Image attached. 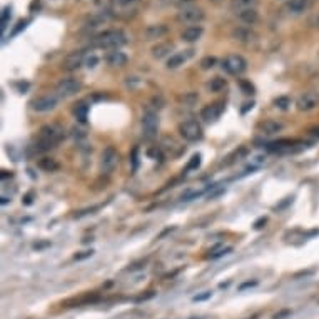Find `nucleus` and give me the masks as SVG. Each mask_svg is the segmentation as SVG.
<instances>
[{
  "instance_id": "obj_1",
  "label": "nucleus",
  "mask_w": 319,
  "mask_h": 319,
  "mask_svg": "<svg viewBox=\"0 0 319 319\" xmlns=\"http://www.w3.org/2000/svg\"><path fill=\"white\" fill-rule=\"evenodd\" d=\"M62 139H63V131L60 127L54 124L44 125L39 131V136H37L35 149L37 151H50V149H54Z\"/></svg>"
},
{
  "instance_id": "obj_2",
  "label": "nucleus",
  "mask_w": 319,
  "mask_h": 319,
  "mask_svg": "<svg viewBox=\"0 0 319 319\" xmlns=\"http://www.w3.org/2000/svg\"><path fill=\"white\" fill-rule=\"evenodd\" d=\"M125 44V35L120 30H107L104 34H100L95 39V45L100 49H112L117 50L120 45Z\"/></svg>"
},
{
  "instance_id": "obj_3",
  "label": "nucleus",
  "mask_w": 319,
  "mask_h": 319,
  "mask_svg": "<svg viewBox=\"0 0 319 319\" xmlns=\"http://www.w3.org/2000/svg\"><path fill=\"white\" fill-rule=\"evenodd\" d=\"M177 131H179V136L187 142H199V141H203V137H204L203 127H201L198 120L180 122Z\"/></svg>"
},
{
  "instance_id": "obj_4",
  "label": "nucleus",
  "mask_w": 319,
  "mask_h": 319,
  "mask_svg": "<svg viewBox=\"0 0 319 319\" xmlns=\"http://www.w3.org/2000/svg\"><path fill=\"white\" fill-rule=\"evenodd\" d=\"M117 166H119V152L112 146L105 147L102 151V156H100V172L112 174Z\"/></svg>"
},
{
  "instance_id": "obj_5",
  "label": "nucleus",
  "mask_w": 319,
  "mask_h": 319,
  "mask_svg": "<svg viewBox=\"0 0 319 319\" xmlns=\"http://www.w3.org/2000/svg\"><path fill=\"white\" fill-rule=\"evenodd\" d=\"M142 136L144 139L151 141L157 136V129H159V115L154 112V110H146L144 115H142Z\"/></svg>"
},
{
  "instance_id": "obj_6",
  "label": "nucleus",
  "mask_w": 319,
  "mask_h": 319,
  "mask_svg": "<svg viewBox=\"0 0 319 319\" xmlns=\"http://www.w3.org/2000/svg\"><path fill=\"white\" fill-rule=\"evenodd\" d=\"M247 62L246 58L241 55H227L222 60V71H226L231 76H241L242 72H246Z\"/></svg>"
},
{
  "instance_id": "obj_7",
  "label": "nucleus",
  "mask_w": 319,
  "mask_h": 319,
  "mask_svg": "<svg viewBox=\"0 0 319 319\" xmlns=\"http://www.w3.org/2000/svg\"><path fill=\"white\" fill-rule=\"evenodd\" d=\"M82 89V84L81 81H77V79H62L60 82L57 84V95H60V97H72V95H76L79 90Z\"/></svg>"
},
{
  "instance_id": "obj_8",
  "label": "nucleus",
  "mask_w": 319,
  "mask_h": 319,
  "mask_svg": "<svg viewBox=\"0 0 319 319\" xmlns=\"http://www.w3.org/2000/svg\"><path fill=\"white\" fill-rule=\"evenodd\" d=\"M57 104H58L57 95L47 94L39 99L32 100V109H34L35 112H50V110H54L57 107Z\"/></svg>"
},
{
  "instance_id": "obj_9",
  "label": "nucleus",
  "mask_w": 319,
  "mask_h": 319,
  "mask_svg": "<svg viewBox=\"0 0 319 319\" xmlns=\"http://www.w3.org/2000/svg\"><path fill=\"white\" fill-rule=\"evenodd\" d=\"M203 20H204V12L199 7H194L193 5V7H187V9H180L179 22L194 25V24L203 22Z\"/></svg>"
},
{
  "instance_id": "obj_10",
  "label": "nucleus",
  "mask_w": 319,
  "mask_h": 319,
  "mask_svg": "<svg viewBox=\"0 0 319 319\" xmlns=\"http://www.w3.org/2000/svg\"><path fill=\"white\" fill-rule=\"evenodd\" d=\"M224 112V102H214L203 107L201 110V119H204L206 122H214Z\"/></svg>"
},
{
  "instance_id": "obj_11",
  "label": "nucleus",
  "mask_w": 319,
  "mask_h": 319,
  "mask_svg": "<svg viewBox=\"0 0 319 319\" xmlns=\"http://www.w3.org/2000/svg\"><path fill=\"white\" fill-rule=\"evenodd\" d=\"M319 104V95L316 92H304L296 100V105L299 110H312Z\"/></svg>"
},
{
  "instance_id": "obj_12",
  "label": "nucleus",
  "mask_w": 319,
  "mask_h": 319,
  "mask_svg": "<svg viewBox=\"0 0 319 319\" xmlns=\"http://www.w3.org/2000/svg\"><path fill=\"white\" fill-rule=\"evenodd\" d=\"M82 63H84V54L82 52H74V54L66 57V60L62 62V67L66 71H77Z\"/></svg>"
},
{
  "instance_id": "obj_13",
  "label": "nucleus",
  "mask_w": 319,
  "mask_h": 319,
  "mask_svg": "<svg viewBox=\"0 0 319 319\" xmlns=\"http://www.w3.org/2000/svg\"><path fill=\"white\" fill-rule=\"evenodd\" d=\"M169 32V29L166 27V25L159 24V25H149V27L146 29L144 32V37L146 40H157V39H162L164 35H166Z\"/></svg>"
},
{
  "instance_id": "obj_14",
  "label": "nucleus",
  "mask_w": 319,
  "mask_h": 319,
  "mask_svg": "<svg viewBox=\"0 0 319 319\" xmlns=\"http://www.w3.org/2000/svg\"><path fill=\"white\" fill-rule=\"evenodd\" d=\"M105 60H107V63L110 67H124L127 63V55L120 50H112L107 54Z\"/></svg>"
},
{
  "instance_id": "obj_15",
  "label": "nucleus",
  "mask_w": 319,
  "mask_h": 319,
  "mask_svg": "<svg viewBox=\"0 0 319 319\" xmlns=\"http://www.w3.org/2000/svg\"><path fill=\"white\" fill-rule=\"evenodd\" d=\"M283 127H284L283 122L269 119V120H264L261 124V132L264 136H274V134H278V132L283 131Z\"/></svg>"
},
{
  "instance_id": "obj_16",
  "label": "nucleus",
  "mask_w": 319,
  "mask_h": 319,
  "mask_svg": "<svg viewBox=\"0 0 319 319\" xmlns=\"http://www.w3.org/2000/svg\"><path fill=\"white\" fill-rule=\"evenodd\" d=\"M203 27H199V25H190V27L185 29L180 37H182L184 42H198L201 39V35H203Z\"/></svg>"
},
{
  "instance_id": "obj_17",
  "label": "nucleus",
  "mask_w": 319,
  "mask_h": 319,
  "mask_svg": "<svg viewBox=\"0 0 319 319\" xmlns=\"http://www.w3.org/2000/svg\"><path fill=\"white\" fill-rule=\"evenodd\" d=\"M232 37H234V40L242 42V44H251V42L256 40V35H254L249 29H244V27H239L234 30Z\"/></svg>"
},
{
  "instance_id": "obj_18",
  "label": "nucleus",
  "mask_w": 319,
  "mask_h": 319,
  "mask_svg": "<svg viewBox=\"0 0 319 319\" xmlns=\"http://www.w3.org/2000/svg\"><path fill=\"white\" fill-rule=\"evenodd\" d=\"M37 167L40 169V171H44V172H55L58 167V162H57V159L54 157H40L39 161H37Z\"/></svg>"
},
{
  "instance_id": "obj_19",
  "label": "nucleus",
  "mask_w": 319,
  "mask_h": 319,
  "mask_svg": "<svg viewBox=\"0 0 319 319\" xmlns=\"http://www.w3.org/2000/svg\"><path fill=\"white\" fill-rule=\"evenodd\" d=\"M190 54H193V50H189L187 54H184V52L172 54L171 57H169V60H167V69H177L180 66H184V62L190 57Z\"/></svg>"
},
{
  "instance_id": "obj_20",
  "label": "nucleus",
  "mask_w": 319,
  "mask_h": 319,
  "mask_svg": "<svg viewBox=\"0 0 319 319\" xmlns=\"http://www.w3.org/2000/svg\"><path fill=\"white\" fill-rule=\"evenodd\" d=\"M237 14V17L241 22L244 24H247V25H252V24H256L258 22V19H259V15L256 12V9H246V10H239Z\"/></svg>"
},
{
  "instance_id": "obj_21",
  "label": "nucleus",
  "mask_w": 319,
  "mask_h": 319,
  "mask_svg": "<svg viewBox=\"0 0 319 319\" xmlns=\"http://www.w3.org/2000/svg\"><path fill=\"white\" fill-rule=\"evenodd\" d=\"M311 7V0H289L288 10L291 14H302Z\"/></svg>"
},
{
  "instance_id": "obj_22",
  "label": "nucleus",
  "mask_w": 319,
  "mask_h": 319,
  "mask_svg": "<svg viewBox=\"0 0 319 319\" xmlns=\"http://www.w3.org/2000/svg\"><path fill=\"white\" fill-rule=\"evenodd\" d=\"M227 86V82H226V79H222V77H214V79H211V82L207 84V89L211 90V92H222V90L226 89Z\"/></svg>"
},
{
  "instance_id": "obj_23",
  "label": "nucleus",
  "mask_w": 319,
  "mask_h": 319,
  "mask_svg": "<svg viewBox=\"0 0 319 319\" xmlns=\"http://www.w3.org/2000/svg\"><path fill=\"white\" fill-rule=\"evenodd\" d=\"M258 5V0H232V7L236 12L246 9H254Z\"/></svg>"
},
{
  "instance_id": "obj_24",
  "label": "nucleus",
  "mask_w": 319,
  "mask_h": 319,
  "mask_svg": "<svg viewBox=\"0 0 319 319\" xmlns=\"http://www.w3.org/2000/svg\"><path fill=\"white\" fill-rule=\"evenodd\" d=\"M171 50H172V45L171 44H157L152 49V55L156 57V58H162V57H166Z\"/></svg>"
},
{
  "instance_id": "obj_25",
  "label": "nucleus",
  "mask_w": 319,
  "mask_h": 319,
  "mask_svg": "<svg viewBox=\"0 0 319 319\" xmlns=\"http://www.w3.org/2000/svg\"><path fill=\"white\" fill-rule=\"evenodd\" d=\"M87 112H89V107L84 102L77 104L76 109H74V115L77 117L79 122H86L87 120Z\"/></svg>"
},
{
  "instance_id": "obj_26",
  "label": "nucleus",
  "mask_w": 319,
  "mask_h": 319,
  "mask_svg": "<svg viewBox=\"0 0 319 319\" xmlns=\"http://www.w3.org/2000/svg\"><path fill=\"white\" fill-rule=\"evenodd\" d=\"M201 166V154H196V156L190 157L189 164L185 166V171H193V169H198Z\"/></svg>"
},
{
  "instance_id": "obj_27",
  "label": "nucleus",
  "mask_w": 319,
  "mask_h": 319,
  "mask_svg": "<svg viewBox=\"0 0 319 319\" xmlns=\"http://www.w3.org/2000/svg\"><path fill=\"white\" fill-rule=\"evenodd\" d=\"M274 105H276V107L286 110L291 105V100H289V97H284V95H283V97H278L274 100Z\"/></svg>"
},
{
  "instance_id": "obj_28",
  "label": "nucleus",
  "mask_w": 319,
  "mask_h": 319,
  "mask_svg": "<svg viewBox=\"0 0 319 319\" xmlns=\"http://www.w3.org/2000/svg\"><path fill=\"white\" fill-rule=\"evenodd\" d=\"M216 57H211V55H207V57H204L203 60H201V67L203 69H212L216 66Z\"/></svg>"
},
{
  "instance_id": "obj_29",
  "label": "nucleus",
  "mask_w": 319,
  "mask_h": 319,
  "mask_svg": "<svg viewBox=\"0 0 319 319\" xmlns=\"http://www.w3.org/2000/svg\"><path fill=\"white\" fill-rule=\"evenodd\" d=\"M198 94H194V92H189V94H185L184 95V97L182 99H180V100H182V102L184 104H187V105H193L194 102H198Z\"/></svg>"
},
{
  "instance_id": "obj_30",
  "label": "nucleus",
  "mask_w": 319,
  "mask_h": 319,
  "mask_svg": "<svg viewBox=\"0 0 319 319\" xmlns=\"http://www.w3.org/2000/svg\"><path fill=\"white\" fill-rule=\"evenodd\" d=\"M239 86H241V89H242V92H244V94H254V87H252V84H251V82L241 81V82H239Z\"/></svg>"
},
{
  "instance_id": "obj_31",
  "label": "nucleus",
  "mask_w": 319,
  "mask_h": 319,
  "mask_svg": "<svg viewBox=\"0 0 319 319\" xmlns=\"http://www.w3.org/2000/svg\"><path fill=\"white\" fill-rule=\"evenodd\" d=\"M97 63H99V57H95V55L89 57L87 60H86V66H87L89 69H94L95 66H97Z\"/></svg>"
},
{
  "instance_id": "obj_32",
  "label": "nucleus",
  "mask_w": 319,
  "mask_h": 319,
  "mask_svg": "<svg viewBox=\"0 0 319 319\" xmlns=\"http://www.w3.org/2000/svg\"><path fill=\"white\" fill-rule=\"evenodd\" d=\"M288 316H291V309H283V311L276 312V314L273 316V319H284V317H288Z\"/></svg>"
},
{
  "instance_id": "obj_33",
  "label": "nucleus",
  "mask_w": 319,
  "mask_h": 319,
  "mask_svg": "<svg viewBox=\"0 0 319 319\" xmlns=\"http://www.w3.org/2000/svg\"><path fill=\"white\" fill-rule=\"evenodd\" d=\"M309 25L311 27H314V29H319V12L314 14L312 17L309 19Z\"/></svg>"
},
{
  "instance_id": "obj_34",
  "label": "nucleus",
  "mask_w": 319,
  "mask_h": 319,
  "mask_svg": "<svg viewBox=\"0 0 319 319\" xmlns=\"http://www.w3.org/2000/svg\"><path fill=\"white\" fill-rule=\"evenodd\" d=\"M137 2H141V0H117V4L124 5V7H129V5H134Z\"/></svg>"
},
{
  "instance_id": "obj_35",
  "label": "nucleus",
  "mask_w": 319,
  "mask_h": 319,
  "mask_svg": "<svg viewBox=\"0 0 319 319\" xmlns=\"http://www.w3.org/2000/svg\"><path fill=\"white\" fill-rule=\"evenodd\" d=\"M25 24H27V22H25V20H20V22L17 24V29H15V30L12 32V34L15 35V34H19V32L22 30V29H25Z\"/></svg>"
},
{
  "instance_id": "obj_36",
  "label": "nucleus",
  "mask_w": 319,
  "mask_h": 319,
  "mask_svg": "<svg viewBox=\"0 0 319 319\" xmlns=\"http://www.w3.org/2000/svg\"><path fill=\"white\" fill-rule=\"evenodd\" d=\"M209 297H211V292H204V294L201 296H196L194 301H204V299H209Z\"/></svg>"
},
{
  "instance_id": "obj_37",
  "label": "nucleus",
  "mask_w": 319,
  "mask_h": 319,
  "mask_svg": "<svg viewBox=\"0 0 319 319\" xmlns=\"http://www.w3.org/2000/svg\"><path fill=\"white\" fill-rule=\"evenodd\" d=\"M266 221H268V219H266V217H261V219H259V221H256V224H254V227H256V229H261L263 224H266Z\"/></svg>"
},
{
  "instance_id": "obj_38",
  "label": "nucleus",
  "mask_w": 319,
  "mask_h": 319,
  "mask_svg": "<svg viewBox=\"0 0 319 319\" xmlns=\"http://www.w3.org/2000/svg\"><path fill=\"white\" fill-rule=\"evenodd\" d=\"M258 283H256V281H252V283H251V281H249V283H244V284H241V288H239V289H246V288H252V286H256Z\"/></svg>"
},
{
  "instance_id": "obj_39",
  "label": "nucleus",
  "mask_w": 319,
  "mask_h": 319,
  "mask_svg": "<svg viewBox=\"0 0 319 319\" xmlns=\"http://www.w3.org/2000/svg\"><path fill=\"white\" fill-rule=\"evenodd\" d=\"M94 251H87L86 254H79V256H76V259H84V258H89V256H92Z\"/></svg>"
},
{
  "instance_id": "obj_40",
  "label": "nucleus",
  "mask_w": 319,
  "mask_h": 319,
  "mask_svg": "<svg viewBox=\"0 0 319 319\" xmlns=\"http://www.w3.org/2000/svg\"><path fill=\"white\" fill-rule=\"evenodd\" d=\"M244 105H246V107L242 109V114H246L249 109H252V107H254V102H251V104H244Z\"/></svg>"
},
{
  "instance_id": "obj_41",
  "label": "nucleus",
  "mask_w": 319,
  "mask_h": 319,
  "mask_svg": "<svg viewBox=\"0 0 319 319\" xmlns=\"http://www.w3.org/2000/svg\"><path fill=\"white\" fill-rule=\"evenodd\" d=\"M311 134H312V136H319V129H312V131H311Z\"/></svg>"
},
{
  "instance_id": "obj_42",
  "label": "nucleus",
  "mask_w": 319,
  "mask_h": 319,
  "mask_svg": "<svg viewBox=\"0 0 319 319\" xmlns=\"http://www.w3.org/2000/svg\"><path fill=\"white\" fill-rule=\"evenodd\" d=\"M211 2H214V4H219V2H222V0H211Z\"/></svg>"
}]
</instances>
